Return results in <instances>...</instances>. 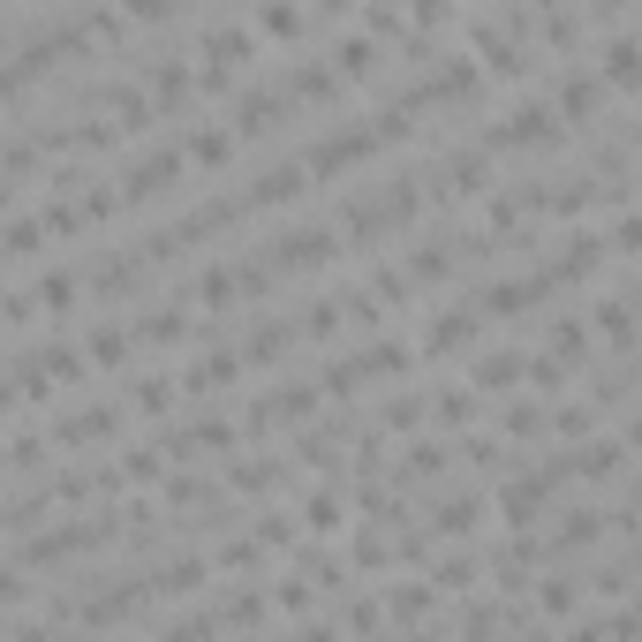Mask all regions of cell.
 <instances>
[{
    "instance_id": "cell-5",
    "label": "cell",
    "mask_w": 642,
    "mask_h": 642,
    "mask_svg": "<svg viewBox=\"0 0 642 642\" xmlns=\"http://www.w3.org/2000/svg\"><path fill=\"white\" fill-rule=\"evenodd\" d=\"M204 582V559H167L159 567V590H197Z\"/></svg>"
},
{
    "instance_id": "cell-10",
    "label": "cell",
    "mask_w": 642,
    "mask_h": 642,
    "mask_svg": "<svg viewBox=\"0 0 642 642\" xmlns=\"http://www.w3.org/2000/svg\"><path fill=\"white\" fill-rule=\"evenodd\" d=\"M23 590V575H16V567H0V597H16Z\"/></svg>"
},
{
    "instance_id": "cell-1",
    "label": "cell",
    "mask_w": 642,
    "mask_h": 642,
    "mask_svg": "<svg viewBox=\"0 0 642 642\" xmlns=\"http://www.w3.org/2000/svg\"><path fill=\"white\" fill-rule=\"evenodd\" d=\"M212 53H227V61H250V38H242V31H235V23H227V31H220V38H212ZM227 76H235V68H220V61L204 68V84H227Z\"/></svg>"
},
{
    "instance_id": "cell-4",
    "label": "cell",
    "mask_w": 642,
    "mask_h": 642,
    "mask_svg": "<svg viewBox=\"0 0 642 642\" xmlns=\"http://www.w3.org/2000/svg\"><path fill=\"white\" fill-rule=\"evenodd\" d=\"M514 371H522V355H514V348H499V355H484V363H476V386H507Z\"/></svg>"
},
{
    "instance_id": "cell-3",
    "label": "cell",
    "mask_w": 642,
    "mask_h": 642,
    "mask_svg": "<svg viewBox=\"0 0 642 642\" xmlns=\"http://www.w3.org/2000/svg\"><path fill=\"white\" fill-rule=\"evenodd\" d=\"M136 333H144V340H182L189 318H182V310H144V325H136Z\"/></svg>"
},
{
    "instance_id": "cell-6",
    "label": "cell",
    "mask_w": 642,
    "mask_h": 642,
    "mask_svg": "<svg viewBox=\"0 0 642 642\" xmlns=\"http://www.w3.org/2000/svg\"><path fill=\"white\" fill-rule=\"evenodd\" d=\"M212 627H220V612H189V620L167 627V642H212Z\"/></svg>"
},
{
    "instance_id": "cell-9",
    "label": "cell",
    "mask_w": 642,
    "mask_h": 642,
    "mask_svg": "<svg viewBox=\"0 0 642 642\" xmlns=\"http://www.w3.org/2000/svg\"><path fill=\"white\" fill-rule=\"evenodd\" d=\"M303 514H310L318 529H333V522H340V499H333V491H310V499H303Z\"/></svg>"
},
{
    "instance_id": "cell-2",
    "label": "cell",
    "mask_w": 642,
    "mask_h": 642,
    "mask_svg": "<svg viewBox=\"0 0 642 642\" xmlns=\"http://www.w3.org/2000/svg\"><path fill=\"white\" fill-rule=\"evenodd\" d=\"M227 152H235V136H227V129H189V159H204V167H227Z\"/></svg>"
},
{
    "instance_id": "cell-7",
    "label": "cell",
    "mask_w": 642,
    "mask_h": 642,
    "mask_svg": "<svg viewBox=\"0 0 642 642\" xmlns=\"http://www.w3.org/2000/svg\"><path fill=\"white\" fill-rule=\"evenodd\" d=\"M91 355H99V363H121V355H129V333H121V325H99V333H91Z\"/></svg>"
},
{
    "instance_id": "cell-8",
    "label": "cell",
    "mask_w": 642,
    "mask_h": 642,
    "mask_svg": "<svg viewBox=\"0 0 642 642\" xmlns=\"http://www.w3.org/2000/svg\"><path fill=\"white\" fill-rule=\"evenodd\" d=\"M38 295H46L53 310H68V303H76V272H46V288H38Z\"/></svg>"
}]
</instances>
